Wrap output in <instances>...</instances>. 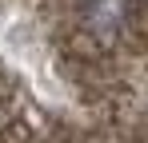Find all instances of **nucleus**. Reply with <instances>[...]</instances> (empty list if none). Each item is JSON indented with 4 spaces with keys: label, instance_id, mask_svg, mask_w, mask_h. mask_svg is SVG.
<instances>
[]
</instances>
